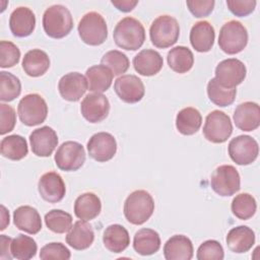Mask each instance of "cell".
Here are the masks:
<instances>
[{"label": "cell", "mask_w": 260, "mask_h": 260, "mask_svg": "<svg viewBox=\"0 0 260 260\" xmlns=\"http://www.w3.org/2000/svg\"><path fill=\"white\" fill-rule=\"evenodd\" d=\"M207 94L214 105L218 107H226L234 103L237 89L223 87L215 78H211L207 83Z\"/></svg>", "instance_id": "d590c367"}, {"label": "cell", "mask_w": 260, "mask_h": 260, "mask_svg": "<svg viewBox=\"0 0 260 260\" xmlns=\"http://www.w3.org/2000/svg\"><path fill=\"white\" fill-rule=\"evenodd\" d=\"M233 133V124L229 115L219 110L210 112L203 126L204 137L212 143H222Z\"/></svg>", "instance_id": "9c48e42d"}, {"label": "cell", "mask_w": 260, "mask_h": 260, "mask_svg": "<svg viewBox=\"0 0 260 260\" xmlns=\"http://www.w3.org/2000/svg\"><path fill=\"white\" fill-rule=\"evenodd\" d=\"M215 31L213 26L206 20L196 22L190 31L191 46L200 53L211 50L214 44Z\"/></svg>", "instance_id": "cb8c5ba5"}, {"label": "cell", "mask_w": 260, "mask_h": 260, "mask_svg": "<svg viewBox=\"0 0 260 260\" xmlns=\"http://www.w3.org/2000/svg\"><path fill=\"white\" fill-rule=\"evenodd\" d=\"M224 257L223 248L219 242L215 240H207L203 242L196 254L198 260H222Z\"/></svg>", "instance_id": "b9f144b4"}, {"label": "cell", "mask_w": 260, "mask_h": 260, "mask_svg": "<svg viewBox=\"0 0 260 260\" xmlns=\"http://www.w3.org/2000/svg\"><path fill=\"white\" fill-rule=\"evenodd\" d=\"M103 242L110 252L121 253L129 246L130 236L123 225L114 223L106 228L103 235Z\"/></svg>", "instance_id": "83f0119b"}, {"label": "cell", "mask_w": 260, "mask_h": 260, "mask_svg": "<svg viewBox=\"0 0 260 260\" xmlns=\"http://www.w3.org/2000/svg\"><path fill=\"white\" fill-rule=\"evenodd\" d=\"M0 134L4 135L14 129L16 114L14 109L6 104L0 105Z\"/></svg>", "instance_id": "ee69618b"}, {"label": "cell", "mask_w": 260, "mask_h": 260, "mask_svg": "<svg viewBox=\"0 0 260 260\" xmlns=\"http://www.w3.org/2000/svg\"><path fill=\"white\" fill-rule=\"evenodd\" d=\"M248 44L247 28L238 20H230L225 22L218 36L219 48L229 55L242 52Z\"/></svg>", "instance_id": "8992f818"}, {"label": "cell", "mask_w": 260, "mask_h": 260, "mask_svg": "<svg viewBox=\"0 0 260 260\" xmlns=\"http://www.w3.org/2000/svg\"><path fill=\"white\" fill-rule=\"evenodd\" d=\"M229 249L234 253H246L255 243V233L247 225H239L233 228L225 238Z\"/></svg>", "instance_id": "d4e9b609"}, {"label": "cell", "mask_w": 260, "mask_h": 260, "mask_svg": "<svg viewBox=\"0 0 260 260\" xmlns=\"http://www.w3.org/2000/svg\"><path fill=\"white\" fill-rule=\"evenodd\" d=\"M87 88V80L79 72H69L63 75L58 82L61 96L69 102L79 101Z\"/></svg>", "instance_id": "ac0fdd59"}, {"label": "cell", "mask_w": 260, "mask_h": 260, "mask_svg": "<svg viewBox=\"0 0 260 260\" xmlns=\"http://www.w3.org/2000/svg\"><path fill=\"white\" fill-rule=\"evenodd\" d=\"M113 76V72L103 64L93 65L85 72L88 89L96 93H102L110 88Z\"/></svg>", "instance_id": "f1b7e54d"}, {"label": "cell", "mask_w": 260, "mask_h": 260, "mask_svg": "<svg viewBox=\"0 0 260 260\" xmlns=\"http://www.w3.org/2000/svg\"><path fill=\"white\" fill-rule=\"evenodd\" d=\"M71 254L69 249L62 243H49L45 245L40 252L42 260H68Z\"/></svg>", "instance_id": "7bdbcfd3"}, {"label": "cell", "mask_w": 260, "mask_h": 260, "mask_svg": "<svg viewBox=\"0 0 260 260\" xmlns=\"http://www.w3.org/2000/svg\"><path fill=\"white\" fill-rule=\"evenodd\" d=\"M164 256L167 260H190L193 257V244L188 237L175 235L166 242Z\"/></svg>", "instance_id": "484cf974"}, {"label": "cell", "mask_w": 260, "mask_h": 260, "mask_svg": "<svg viewBox=\"0 0 260 260\" xmlns=\"http://www.w3.org/2000/svg\"><path fill=\"white\" fill-rule=\"evenodd\" d=\"M1 154L11 160H20L28 152L27 142L24 137L18 134H12L4 137L0 143Z\"/></svg>", "instance_id": "d6a6232c"}, {"label": "cell", "mask_w": 260, "mask_h": 260, "mask_svg": "<svg viewBox=\"0 0 260 260\" xmlns=\"http://www.w3.org/2000/svg\"><path fill=\"white\" fill-rule=\"evenodd\" d=\"M186 4L195 17H205L212 12L215 2L213 0H192L187 1Z\"/></svg>", "instance_id": "bcb514c9"}, {"label": "cell", "mask_w": 260, "mask_h": 260, "mask_svg": "<svg viewBox=\"0 0 260 260\" xmlns=\"http://www.w3.org/2000/svg\"><path fill=\"white\" fill-rule=\"evenodd\" d=\"M17 114L24 125L29 127L40 125L48 116V106L42 95L28 93L19 101Z\"/></svg>", "instance_id": "52a82bcc"}, {"label": "cell", "mask_w": 260, "mask_h": 260, "mask_svg": "<svg viewBox=\"0 0 260 260\" xmlns=\"http://www.w3.org/2000/svg\"><path fill=\"white\" fill-rule=\"evenodd\" d=\"M202 116L200 112L192 107L182 109L176 117V127L183 135L195 134L201 126Z\"/></svg>", "instance_id": "1f68e13d"}, {"label": "cell", "mask_w": 260, "mask_h": 260, "mask_svg": "<svg viewBox=\"0 0 260 260\" xmlns=\"http://www.w3.org/2000/svg\"><path fill=\"white\" fill-rule=\"evenodd\" d=\"M102 64L108 67L114 75H121L125 73L130 65L128 57L118 50L107 52L101 60Z\"/></svg>", "instance_id": "ab89813d"}, {"label": "cell", "mask_w": 260, "mask_h": 260, "mask_svg": "<svg viewBox=\"0 0 260 260\" xmlns=\"http://www.w3.org/2000/svg\"><path fill=\"white\" fill-rule=\"evenodd\" d=\"M236 127L243 131L256 130L260 125V108L257 103L244 102L234 112Z\"/></svg>", "instance_id": "ffe728a7"}, {"label": "cell", "mask_w": 260, "mask_h": 260, "mask_svg": "<svg viewBox=\"0 0 260 260\" xmlns=\"http://www.w3.org/2000/svg\"><path fill=\"white\" fill-rule=\"evenodd\" d=\"M170 68L177 73L188 72L194 64V56L192 51L184 46H177L171 49L167 56Z\"/></svg>", "instance_id": "836d02e7"}, {"label": "cell", "mask_w": 260, "mask_h": 260, "mask_svg": "<svg viewBox=\"0 0 260 260\" xmlns=\"http://www.w3.org/2000/svg\"><path fill=\"white\" fill-rule=\"evenodd\" d=\"M12 239L10 237H7L5 235L0 236V259H5V260H11L12 254L10 249Z\"/></svg>", "instance_id": "7dc6e473"}, {"label": "cell", "mask_w": 260, "mask_h": 260, "mask_svg": "<svg viewBox=\"0 0 260 260\" xmlns=\"http://www.w3.org/2000/svg\"><path fill=\"white\" fill-rule=\"evenodd\" d=\"M50 67V58L46 52L32 49L25 53L22 60V69L31 77L44 75Z\"/></svg>", "instance_id": "f546056e"}, {"label": "cell", "mask_w": 260, "mask_h": 260, "mask_svg": "<svg viewBox=\"0 0 260 260\" xmlns=\"http://www.w3.org/2000/svg\"><path fill=\"white\" fill-rule=\"evenodd\" d=\"M81 41L89 46L102 45L108 37V27L105 18L96 11L85 13L77 26Z\"/></svg>", "instance_id": "5b68a950"}, {"label": "cell", "mask_w": 260, "mask_h": 260, "mask_svg": "<svg viewBox=\"0 0 260 260\" xmlns=\"http://www.w3.org/2000/svg\"><path fill=\"white\" fill-rule=\"evenodd\" d=\"M21 92V83L19 78L10 72H0V100L2 102H11L19 96Z\"/></svg>", "instance_id": "f35d334b"}, {"label": "cell", "mask_w": 260, "mask_h": 260, "mask_svg": "<svg viewBox=\"0 0 260 260\" xmlns=\"http://www.w3.org/2000/svg\"><path fill=\"white\" fill-rule=\"evenodd\" d=\"M15 226L29 235H36L42 230V219L39 211L29 205H22L13 211Z\"/></svg>", "instance_id": "44dd1931"}, {"label": "cell", "mask_w": 260, "mask_h": 260, "mask_svg": "<svg viewBox=\"0 0 260 260\" xmlns=\"http://www.w3.org/2000/svg\"><path fill=\"white\" fill-rule=\"evenodd\" d=\"M133 248L142 256L156 253L160 248V238L158 233L146 228L137 231L133 239Z\"/></svg>", "instance_id": "4dcf8cb0"}, {"label": "cell", "mask_w": 260, "mask_h": 260, "mask_svg": "<svg viewBox=\"0 0 260 260\" xmlns=\"http://www.w3.org/2000/svg\"><path fill=\"white\" fill-rule=\"evenodd\" d=\"M36 26V16L31 9L20 6L14 9L9 17V28L13 36L24 38L32 34Z\"/></svg>", "instance_id": "d6986e66"}, {"label": "cell", "mask_w": 260, "mask_h": 260, "mask_svg": "<svg viewBox=\"0 0 260 260\" xmlns=\"http://www.w3.org/2000/svg\"><path fill=\"white\" fill-rule=\"evenodd\" d=\"M45 32L53 39H62L73 28V18L67 7L55 4L47 8L43 15Z\"/></svg>", "instance_id": "3957f363"}, {"label": "cell", "mask_w": 260, "mask_h": 260, "mask_svg": "<svg viewBox=\"0 0 260 260\" xmlns=\"http://www.w3.org/2000/svg\"><path fill=\"white\" fill-rule=\"evenodd\" d=\"M114 89L119 99L128 104L140 102L145 92L142 80L133 74H125L118 77L115 80Z\"/></svg>", "instance_id": "5bb4252c"}, {"label": "cell", "mask_w": 260, "mask_h": 260, "mask_svg": "<svg viewBox=\"0 0 260 260\" xmlns=\"http://www.w3.org/2000/svg\"><path fill=\"white\" fill-rule=\"evenodd\" d=\"M86 147L91 158L105 162L112 159L116 154L117 142L111 133L98 132L89 138Z\"/></svg>", "instance_id": "4fadbf2b"}, {"label": "cell", "mask_w": 260, "mask_h": 260, "mask_svg": "<svg viewBox=\"0 0 260 260\" xmlns=\"http://www.w3.org/2000/svg\"><path fill=\"white\" fill-rule=\"evenodd\" d=\"M102 210V202L98 195L86 192L79 195L74 202V214L82 220L95 218Z\"/></svg>", "instance_id": "4316f807"}, {"label": "cell", "mask_w": 260, "mask_h": 260, "mask_svg": "<svg viewBox=\"0 0 260 260\" xmlns=\"http://www.w3.org/2000/svg\"><path fill=\"white\" fill-rule=\"evenodd\" d=\"M10 251L13 258L18 260H28L35 257L38 251V246L31 237L20 234L12 239Z\"/></svg>", "instance_id": "e575fe53"}, {"label": "cell", "mask_w": 260, "mask_h": 260, "mask_svg": "<svg viewBox=\"0 0 260 260\" xmlns=\"http://www.w3.org/2000/svg\"><path fill=\"white\" fill-rule=\"evenodd\" d=\"M113 38L118 47L127 51H136L145 41V29L138 19L127 16L116 24Z\"/></svg>", "instance_id": "6da1fadb"}, {"label": "cell", "mask_w": 260, "mask_h": 260, "mask_svg": "<svg viewBox=\"0 0 260 260\" xmlns=\"http://www.w3.org/2000/svg\"><path fill=\"white\" fill-rule=\"evenodd\" d=\"M257 2L254 0H228L226 6L230 9V11L235 14L236 16L244 17L249 14H251L255 7Z\"/></svg>", "instance_id": "f6af8a7d"}, {"label": "cell", "mask_w": 260, "mask_h": 260, "mask_svg": "<svg viewBox=\"0 0 260 260\" xmlns=\"http://www.w3.org/2000/svg\"><path fill=\"white\" fill-rule=\"evenodd\" d=\"M80 112L89 123L102 122L108 117L110 112L109 100L103 93H89L82 100Z\"/></svg>", "instance_id": "9a60e30c"}, {"label": "cell", "mask_w": 260, "mask_h": 260, "mask_svg": "<svg viewBox=\"0 0 260 260\" xmlns=\"http://www.w3.org/2000/svg\"><path fill=\"white\" fill-rule=\"evenodd\" d=\"M124 215L126 219L135 225L147 221L154 211V200L145 190H135L124 202Z\"/></svg>", "instance_id": "7a4b0ae2"}, {"label": "cell", "mask_w": 260, "mask_h": 260, "mask_svg": "<svg viewBox=\"0 0 260 260\" xmlns=\"http://www.w3.org/2000/svg\"><path fill=\"white\" fill-rule=\"evenodd\" d=\"M111 3L120 11L122 12H129L131 11L137 4V0H112Z\"/></svg>", "instance_id": "c3c4849f"}, {"label": "cell", "mask_w": 260, "mask_h": 260, "mask_svg": "<svg viewBox=\"0 0 260 260\" xmlns=\"http://www.w3.org/2000/svg\"><path fill=\"white\" fill-rule=\"evenodd\" d=\"M85 161V150L76 141H65L55 153L56 166L65 172H73L80 169Z\"/></svg>", "instance_id": "30bf717a"}, {"label": "cell", "mask_w": 260, "mask_h": 260, "mask_svg": "<svg viewBox=\"0 0 260 260\" xmlns=\"http://www.w3.org/2000/svg\"><path fill=\"white\" fill-rule=\"evenodd\" d=\"M94 240L92 226L86 220H77L66 235V243L75 250L81 251L89 248Z\"/></svg>", "instance_id": "7402d4cb"}, {"label": "cell", "mask_w": 260, "mask_h": 260, "mask_svg": "<svg viewBox=\"0 0 260 260\" xmlns=\"http://www.w3.org/2000/svg\"><path fill=\"white\" fill-rule=\"evenodd\" d=\"M231 208L236 217L242 220H247L255 214L257 203L251 194L241 193L233 199Z\"/></svg>", "instance_id": "8d00e7d4"}, {"label": "cell", "mask_w": 260, "mask_h": 260, "mask_svg": "<svg viewBox=\"0 0 260 260\" xmlns=\"http://www.w3.org/2000/svg\"><path fill=\"white\" fill-rule=\"evenodd\" d=\"M210 186L212 190L219 196H232L241 188L240 174L234 166H219L211 175Z\"/></svg>", "instance_id": "ba28073f"}, {"label": "cell", "mask_w": 260, "mask_h": 260, "mask_svg": "<svg viewBox=\"0 0 260 260\" xmlns=\"http://www.w3.org/2000/svg\"><path fill=\"white\" fill-rule=\"evenodd\" d=\"M180 36V25L177 19L171 15L156 17L149 28V37L152 45L159 49H166L177 43Z\"/></svg>", "instance_id": "277c9868"}, {"label": "cell", "mask_w": 260, "mask_h": 260, "mask_svg": "<svg viewBox=\"0 0 260 260\" xmlns=\"http://www.w3.org/2000/svg\"><path fill=\"white\" fill-rule=\"evenodd\" d=\"M38 190L41 197L50 203L61 201L66 193L65 183L62 177L56 172L44 174L39 180Z\"/></svg>", "instance_id": "e0dca14e"}, {"label": "cell", "mask_w": 260, "mask_h": 260, "mask_svg": "<svg viewBox=\"0 0 260 260\" xmlns=\"http://www.w3.org/2000/svg\"><path fill=\"white\" fill-rule=\"evenodd\" d=\"M29 143L31 151L37 156H50L58 144V136L56 131L49 127L43 126L35 129L29 135Z\"/></svg>", "instance_id": "2e32d148"}, {"label": "cell", "mask_w": 260, "mask_h": 260, "mask_svg": "<svg viewBox=\"0 0 260 260\" xmlns=\"http://www.w3.org/2000/svg\"><path fill=\"white\" fill-rule=\"evenodd\" d=\"M247 69L244 63L236 58H229L219 62L215 68V79L226 88H236L246 78Z\"/></svg>", "instance_id": "8fae6325"}, {"label": "cell", "mask_w": 260, "mask_h": 260, "mask_svg": "<svg viewBox=\"0 0 260 260\" xmlns=\"http://www.w3.org/2000/svg\"><path fill=\"white\" fill-rule=\"evenodd\" d=\"M1 228L0 230L3 231L9 224V212L5 208L4 205H1Z\"/></svg>", "instance_id": "681fc988"}, {"label": "cell", "mask_w": 260, "mask_h": 260, "mask_svg": "<svg viewBox=\"0 0 260 260\" xmlns=\"http://www.w3.org/2000/svg\"><path fill=\"white\" fill-rule=\"evenodd\" d=\"M47 228L56 234H64L72 226V216L61 209H52L45 215Z\"/></svg>", "instance_id": "74e56055"}, {"label": "cell", "mask_w": 260, "mask_h": 260, "mask_svg": "<svg viewBox=\"0 0 260 260\" xmlns=\"http://www.w3.org/2000/svg\"><path fill=\"white\" fill-rule=\"evenodd\" d=\"M164 60L161 55L154 50L145 49L140 51L133 58V66L136 72L143 76L157 74L162 68Z\"/></svg>", "instance_id": "603a6c76"}, {"label": "cell", "mask_w": 260, "mask_h": 260, "mask_svg": "<svg viewBox=\"0 0 260 260\" xmlns=\"http://www.w3.org/2000/svg\"><path fill=\"white\" fill-rule=\"evenodd\" d=\"M20 51L18 47L9 41L0 42V66L2 68L13 67L19 62Z\"/></svg>", "instance_id": "60d3db41"}, {"label": "cell", "mask_w": 260, "mask_h": 260, "mask_svg": "<svg viewBox=\"0 0 260 260\" xmlns=\"http://www.w3.org/2000/svg\"><path fill=\"white\" fill-rule=\"evenodd\" d=\"M228 149L232 160L240 166L254 162L259 153L258 142L249 135H239L233 138Z\"/></svg>", "instance_id": "7c38bea8"}]
</instances>
